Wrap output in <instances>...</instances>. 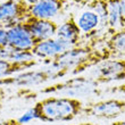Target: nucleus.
<instances>
[{"mask_svg":"<svg viewBox=\"0 0 125 125\" xmlns=\"http://www.w3.org/2000/svg\"><path fill=\"white\" fill-rule=\"evenodd\" d=\"M7 97H8V91L5 86H0V112L5 107V102L7 100Z\"/></svg>","mask_w":125,"mask_h":125,"instance_id":"aec40b11","label":"nucleus"},{"mask_svg":"<svg viewBox=\"0 0 125 125\" xmlns=\"http://www.w3.org/2000/svg\"><path fill=\"white\" fill-rule=\"evenodd\" d=\"M60 1H66V2H68V1H75V2H80V3L88 2L86 0H60Z\"/></svg>","mask_w":125,"mask_h":125,"instance_id":"b1692460","label":"nucleus"},{"mask_svg":"<svg viewBox=\"0 0 125 125\" xmlns=\"http://www.w3.org/2000/svg\"><path fill=\"white\" fill-rule=\"evenodd\" d=\"M24 2H26V3H29V5H33V3H35L38 0H23Z\"/></svg>","mask_w":125,"mask_h":125,"instance_id":"393cba45","label":"nucleus"},{"mask_svg":"<svg viewBox=\"0 0 125 125\" xmlns=\"http://www.w3.org/2000/svg\"><path fill=\"white\" fill-rule=\"evenodd\" d=\"M64 75L62 74L60 71L55 69L50 66L47 69H38V71H25V72L18 73L15 75L8 76V77H3L0 79V86H35L41 85L43 83L48 82V81H52V80L62 79Z\"/></svg>","mask_w":125,"mask_h":125,"instance_id":"20e7f679","label":"nucleus"},{"mask_svg":"<svg viewBox=\"0 0 125 125\" xmlns=\"http://www.w3.org/2000/svg\"><path fill=\"white\" fill-rule=\"evenodd\" d=\"M69 48L71 47L67 43L62 42V40L55 36L51 39L39 41L34 46L31 52H32L33 57H38L41 59L51 62L58 56H60L62 53H64L66 50H68Z\"/></svg>","mask_w":125,"mask_h":125,"instance_id":"9d476101","label":"nucleus"},{"mask_svg":"<svg viewBox=\"0 0 125 125\" xmlns=\"http://www.w3.org/2000/svg\"><path fill=\"white\" fill-rule=\"evenodd\" d=\"M82 100L69 97H47L36 101L31 109V117L43 123L69 122L81 115Z\"/></svg>","mask_w":125,"mask_h":125,"instance_id":"f03ea898","label":"nucleus"},{"mask_svg":"<svg viewBox=\"0 0 125 125\" xmlns=\"http://www.w3.org/2000/svg\"><path fill=\"white\" fill-rule=\"evenodd\" d=\"M105 47L113 57L125 55V26L113 32L108 39H106Z\"/></svg>","mask_w":125,"mask_h":125,"instance_id":"4468645a","label":"nucleus"},{"mask_svg":"<svg viewBox=\"0 0 125 125\" xmlns=\"http://www.w3.org/2000/svg\"><path fill=\"white\" fill-rule=\"evenodd\" d=\"M99 40V38H94L90 42H81L77 46L69 48L60 56L49 62L50 66L60 71L64 76L67 74L80 75L88 69L94 68L102 62L113 58L106 47H98Z\"/></svg>","mask_w":125,"mask_h":125,"instance_id":"f257e3e1","label":"nucleus"},{"mask_svg":"<svg viewBox=\"0 0 125 125\" xmlns=\"http://www.w3.org/2000/svg\"><path fill=\"white\" fill-rule=\"evenodd\" d=\"M23 23L38 42L55 38L59 27V24L52 20H43L33 16L27 17Z\"/></svg>","mask_w":125,"mask_h":125,"instance_id":"1a4fd4ad","label":"nucleus"},{"mask_svg":"<svg viewBox=\"0 0 125 125\" xmlns=\"http://www.w3.org/2000/svg\"><path fill=\"white\" fill-rule=\"evenodd\" d=\"M0 27H1V26H0Z\"/></svg>","mask_w":125,"mask_h":125,"instance_id":"a878e982","label":"nucleus"},{"mask_svg":"<svg viewBox=\"0 0 125 125\" xmlns=\"http://www.w3.org/2000/svg\"><path fill=\"white\" fill-rule=\"evenodd\" d=\"M66 3V1L60 0H38L35 3L30 5L31 16L43 20H51L52 17L64 11Z\"/></svg>","mask_w":125,"mask_h":125,"instance_id":"9b49d317","label":"nucleus"},{"mask_svg":"<svg viewBox=\"0 0 125 125\" xmlns=\"http://www.w3.org/2000/svg\"><path fill=\"white\" fill-rule=\"evenodd\" d=\"M38 65V60L35 58L24 60H14L0 58V79L8 77L18 73L29 71L32 67Z\"/></svg>","mask_w":125,"mask_h":125,"instance_id":"ddd939ff","label":"nucleus"},{"mask_svg":"<svg viewBox=\"0 0 125 125\" xmlns=\"http://www.w3.org/2000/svg\"><path fill=\"white\" fill-rule=\"evenodd\" d=\"M92 77L99 84L125 80V58H110L95 66Z\"/></svg>","mask_w":125,"mask_h":125,"instance_id":"6e6552de","label":"nucleus"},{"mask_svg":"<svg viewBox=\"0 0 125 125\" xmlns=\"http://www.w3.org/2000/svg\"><path fill=\"white\" fill-rule=\"evenodd\" d=\"M0 125H24V121L22 118H7L0 121Z\"/></svg>","mask_w":125,"mask_h":125,"instance_id":"6ab92c4d","label":"nucleus"},{"mask_svg":"<svg viewBox=\"0 0 125 125\" xmlns=\"http://www.w3.org/2000/svg\"><path fill=\"white\" fill-rule=\"evenodd\" d=\"M8 31V41L9 48L14 53H32V49L34 48L38 41L31 34L23 22L15 23L10 26L6 27Z\"/></svg>","mask_w":125,"mask_h":125,"instance_id":"423d86ee","label":"nucleus"},{"mask_svg":"<svg viewBox=\"0 0 125 125\" xmlns=\"http://www.w3.org/2000/svg\"><path fill=\"white\" fill-rule=\"evenodd\" d=\"M107 1H108V30L112 34L113 32L123 26L122 9H121L122 0H107Z\"/></svg>","mask_w":125,"mask_h":125,"instance_id":"dca6fc26","label":"nucleus"},{"mask_svg":"<svg viewBox=\"0 0 125 125\" xmlns=\"http://www.w3.org/2000/svg\"><path fill=\"white\" fill-rule=\"evenodd\" d=\"M101 92L99 89L98 81L92 76H74L62 82H57L53 84L42 88L39 91L41 94H58L60 97L76 98L80 97H90L99 94Z\"/></svg>","mask_w":125,"mask_h":125,"instance_id":"7ed1b4c3","label":"nucleus"},{"mask_svg":"<svg viewBox=\"0 0 125 125\" xmlns=\"http://www.w3.org/2000/svg\"><path fill=\"white\" fill-rule=\"evenodd\" d=\"M113 92H117V93H122V94L125 95V82L123 84H119L117 86H114L112 89Z\"/></svg>","mask_w":125,"mask_h":125,"instance_id":"412c9836","label":"nucleus"},{"mask_svg":"<svg viewBox=\"0 0 125 125\" xmlns=\"http://www.w3.org/2000/svg\"><path fill=\"white\" fill-rule=\"evenodd\" d=\"M9 41H8V31L6 27H0V51L8 49Z\"/></svg>","mask_w":125,"mask_h":125,"instance_id":"a211bd4d","label":"nucleus"},{"mask_svg":"<svg viewBox=\"0 0 125 125\" xmlns=\"http://www.w3.org/2000/svg\"><path fill=\"white\" fill-rule=\"evenodd\" d=\"M110 125H125V119H123V121H115Z\"/></svg>","mask_w":125,"mask_h":125,"instance_id":"5701e85b","label":"nucleus"},{"mask_svg":"<svg viewBox=\"0 0 125 125\" xmlns=\"http://www.w3.org/2000/svg\"><path fill=\"white\" fill-rule=\"evenodd\" d=\"M77 24L81 32L84 33L86 36L91 35L95 31L98 30V27L101 25L100 24V18L95 13H93L92 10H85L80 15L79 20H77Z\"/></svg>","mask_w":125,"mask_h":125,"instance_id":"2eb2a0df","label":"nucleus"},{"mask_svg":"<svg viewBox=\"0 0 125 125\" xmlns=\"http://www.w3.org/2000/svg\"><path fill=\"white\" fill-rule=\"evenodd\" d=\"M30 16V5L23 0H5L0 2V26L8 27Z\"/></svg>","mask_w":125,"mask_h":125,"instance_id":"0eeeda50","label":"nucleus"},{"mask_svg":"<svg viewBox=\"0 0 125 125\" xmlns=\"http://www.w3.org/2000/svg\"><path fill=\"white\" fill-rule=\"evenodd\" d=\"M81 34H82V32L80 30L77 21L75 20V16L71 15L64 23L59 25L56 38L62 40V42L67 43L72 48V47H75L81 43L80 42L81 41Z\"/></svg>","mask_w":125,"mask_h":125,"instance_id":"f8f14e48","label":"nucleus"},{"mask_svg":"<svg viewBox=\"0 0 125 125\" xmlns=\"http://www.w3.org/2000/svg\"><path fill=\"white\" fill-rule=\"evenodd\" d=\"M82 114L86 117L100 119H115L125 114V100L110 98L84 105Z\"/></svg>","mask_w":125,"mask_h":125,"instance_id":"39448f33","label":"nucleus"},{"mask_svg":"<svg viewBox=\"0 0 125 125\" xmlns=\"http://www.w3.org/2000/svg\"><path fill=\"white\" fill-rule=\"evenodd\" d=\"M72 125H100V124H97V123H93V122H82V123H79V124H72Z\"/></svg>","mask_w":125,"mask_h":125,"instance_id":"4be33fe9","label":"nucleus"},{"mask_svg":"<svg viewBox=\"0 0 125 125\" xmlns=\"http://www.w3.org/2000/svg\"><path fill=\"white\" fill-rule=\"evenodd\" d=\"M89 10H92L100 18V24L108 27V1L107 0H90L86 2Z\"/></svg>","mask_w":125,"mask_h":125,"instance_id":"f3484780","label":"nucleus"}]
</instances>
